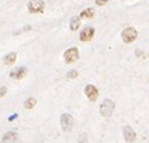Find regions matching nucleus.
I'll return each mask as SVG.
<instances>
[{
  "label": "nucleus",
  "mask_w": 149,
  "mask_h": 143,
  "mask_svg": "<svg viewBox=\"0 0 149 143\" xmlns=\"http://www.w3.org/2000/svg\"><path fill=\"white\" fill-rule=\"evenodd\" d=\"M114 109H115V104L114 101L111 99H105L104 102L101 104V108H99V112L104 118H109L111 115L114 113Z\"/></svg>",
  "instance_id": "obj_1"
},
{
  "label": "nucleus",
  "mask_w": 149,
  "mask_h": 143,
  "mask_svg": "<svg viewBox=\"0 0 149 143\" xmlns=\"http://www.w3.org/2000/svg\"><path fill=\"white\" fill-rule=\"evenodd\" d=\"M122 40H124V43L126 44H131L134 43L135 40H136V37H138V31L134 29V27H126V29L122 31Z\"/></svg>",
  "instance_id": "obj_2"
},
{
  "label": "nucleus",
  "mask_w": 149,
  "mask_h": 143,
  "mask_svg": "<svg viewBox=\"0 0 149 143\" xmlns=\"http://www.w3.org/2000/svg\"><path fill=\"white\" fill-rule=\"evenodd\" d=\"M78 57H80V53H78V48H75V47H71V48H68V50L64 53V60H66L67 64L75 62V61L78 60Z\"/></svg>",
  "instance_id": "obj_3"
},
{
  "label": "nucleus",
  "mask_w": 149,
  "mask_h": 143,
  "mask_svg": "<svg viewBox=\"0 0 149 143\" xmlns=\"http://www.w3.org/2000/svg\"><path fill=\"white\" fill-rule=\"evenodd\" d=\"M27 9L30 13H41L44 10V2L43 0H31L27 4Z\"/></svg>",
  "instance_id": "obj_4"
},
{
  "label": "nucleus",
  "mask_w": 149,
  "mask_h": 143,
  "mask_svg": "<svg viewBox=\"0 0 149 143\" xmlns=\"http://www.w3.org/2000/svg\"><path fill=\"white\" fill-rule=\"evenodd\" d=\"M74 125V118L71 116L70 113H64L61 116V128L64 129V130H71V128H73Z\"/></svg>",
  "instance_id": "obj_5"
},
{
  "label": "nucleus",
  "mask_w": 149,
  "mask_h": 143,
  "mask_svg": "<svg viewBox=\"0 0 149 143\" xmlns=\"http://www.w3.org/2000/svg\"><path fill=\"white\" fill-rule=\"evenodd\" d=\"M85 95L90 101H97L98 98V89L94 85H87L85 86Z\"/></svg>",
  "instance_id": "obj_6"
},
{
  "label": "nucleus",
  "mask_w": 149,
  "mask_h": 143,
  "mask_svg": "<svg viewBox=\"0 0 149 143\" xmlns=\"http://www.w3.org/2000/svg\"><path fill=\"white\" fill-rule=\"evenodd\" d=\"M94 33H95V30L92 27H85L80 34V40L81 41H90L94 37Z\"/></svg>",
  "instance_id": "obj_7"
},
{
  "label": "nucleus",
  "mask_w": 149,
  "mask_h": 143,
  "mask_svg": "<svg viewBox=\"0 0 149 143\" xmlns=\"http://www.w3.org/2000/svg\"><path fill=\"white\" fill-rule=\"evenodd\" d=\"M124 137H125V140H126L128 143L135 142V139H136V135H135L134 129H132L131 126H125V128H124Z\"/></svg>",
  "instance_id": "obj_8"
},
{
  "label": "nucleus",
  "mask_w": 149,
  "mask_h": 143,
  "mask_svg": "<svg viewBox=\"0 0 149 143\" xmlns=\"http://www.w3.org/2000/svg\"><path fill=\"white\" fill-rule=\"evenodd\" d=\"M26 72H27V69H26V68L18 67V68H16V69H13V71L10 72V77L13 79H22V78H24Z\"/></svg>",
  "instance_id": "obj_9"
},
{
  "label": "nucleus",
  "mask_w": 149,
  "mask_h": 143,
  "mask_svg": "<svg viewBox=\"0 0 149 143\" xmlns=\"http://www.w3.org/2000/svg\"><path fill=\"white\" fill-rule=\"evenodd\" d=\"M17 133L16 132H9L3 136V143H16L17 142Z\"/></svg>",
  "instance_id": "obj_10"
},
{
  "label": "nucleus",
  "mask_w": 149,
  "mask_h": 143,
  "mask_svg": "<svg viewBox=\"0 0 149 143\" xmlns=\"http://www.w3.org/2000/svg\"><path fill=\"white\" fill-rule=\"evenodd\" d=\"M80 24H81V18L80 17H74L73 20H71V23H70V29L73 30V31H77L78 27H80Z\"/></svg>",
  "instance_id": "obj_11"
},
{
  "label": "nucleus",
  "mask_w": 149,
  "mask_h": 143,
  "mask_svg": "<svg viewBox=\"0 0 149 143\" xmlns=\"http://www.w3.org/2000/svg\"><path fill=\"white\" fill-rule=\"evenodd\" d=\"M16 57H17V55H16V53H10V54H7V55H6V57H4V64L6 65H10V64H13V62H14L16 61Z\"/></svg>",
  "instance_id": "obj_12"
},
{
  "label": "nucleus",
  "mask_w": 149,
  "mask_h": 143,
  "mask_svg": "<svg viewBox=\"0 0 149 143\" xmlns=\"http://www.w3.org/2000/svg\"><path fill=\"white\" fill-rule=\"evenodd\" d=\"M92 16H94V9H85V10L81 11L80 17L81 18H90V17H92Z\"/></svg>",
  "instance_id": "obj_13"
},
{
  "label": "nucleus",
  "mask_w": 149,
  "mask_h": 143,
  "mask_svg": "<svg viewBox=\"0 0 149 143\" xmlns=\"http://www.w3.org/2000/svg\"><path fill=\"white\" fill-rule=\"evenodd\" d=\"M36 104H37L36 98H29V99L24 102V106L27 108V109H33V108L36 106Z\"/></svg>",
  "instance_id": "obj_14"
},
{
  "label": "nucleus",
  "mask_w": 149,
  "mask_h": 143,
  "mask_svg": "<svg viewBox=\"0 0 149 143\" xmlns=\"http://www.w3.org/2000/svg\"><path fill=\"white\" fill-rule=\"evenodd\" d=\"M78 77V72L75 69H71L70 72H67V78H77Z\"/></svg>",
  "instance_id": "obj_15"
},
{
  "label": "nucleus",
  "mask_w": 149,
  "mask_h": 143,
  "mask_svg": "<svg viewBox=\"0 0 149 143\" xmlns=\"http://www.w3.org/2000/svg\"><path fill=\"white\" fill-rule=\"evenodd\" d=\"M6 92H7V88H6V86H2V88H0V98L4 97V93Z\"/></svg>",
  "instance_id": "obj_16"
},
{
  "label": "nucleus",
  "mask_w": 149,
  "mask_h": 143,
  "mask_svg": "<svg viewBox=\"0 0 149 143\" xmlns=\"http://www.w3.org/2000/svg\"><path fill=\"white\" fill-rule=\"evenodd\" d=\"M109 0H97V2H95V4H98V6H104V4L105 3H108Z\"/></svg>",
  "instance_id": "obj_17"
}]
</instances>
